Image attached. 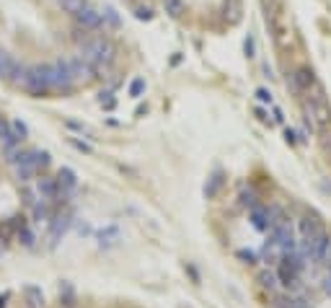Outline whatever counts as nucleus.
Returning <instances> with one entry per match:
<instances>
[{"mask_svg": "<svg viewBox=\"0 0 331 308\" xmlns=\"http://www.w3.org/2000/svg\"><path fill=\"white\" fill-rule=\"evenodd\" d=\"M31 161L37 163V168H47L49 166V153L47 151H29Z\"/></svg>", "mask_w": 331, "mask_h": 308, "instance_id": "nucleus-23", "label": "nucleus"}, {"mask_svg": "<svg viewBox=\"0 0 331 308\" xmlns=\"http://www.w3.org/2000/svg\"><path fill=\"white\" fill-rule=\"evenodd\" d=\"M65 65H67V70H70L75 86H78V83H91V81L96 78V67L91 65L86 57H81V54H78V57H67Z\"/></svg>", "mask_w": 331, "mask_h": 308, "instance_id": "nucleus-6", "label": "nucleus"}, {"mask_svg": "<svg viewBox=\"0 0 331 308\" xmlns=\"http://www.w3.org/2000/svg\"><path fill=\"white\" fill-rule=\"evenodd\" d=\"M256 99L261 101V104H275V99H272V91L269 88H256Z\"/></svg>", "mask_w": 331, "mask_h": 308, "instance_id": "nucleus-28", "label": "nucleus"}, {"mask_svg": "<svg viewBox=\"0 0 331 308\" xmlns=\"http://www.w3.org/2000/svg\"><path fill=\"white\" fill-rule=\"evenodd\" d=\"M256 117H259L261 122H264V124H272V119L267 117V111H264V109H256Z\"/></svg>", "mask_w": 331, "mask_h": 308, "instance_id": "nucleus-35", "label": "nucleus"}, {"mask_svg": "<svg viewBox=\"0 0 331 308\" xmlns=\"http://www.w3.org/2000/svg\"><path fill=\"white\" fill-rule=\"evenodd\" d=\"M153 10L150 8H142V5H138V8H135V18H138V21H153Z\"/></svg>", "mask_w": 331, "mask_h": 308, "instance_id": "nucleus-27", "label": "nucleus"}, {"mask_svg": "<svg viewBox=\"0 0 331 308\" xmlns=\"http://www.w3.org/2000/svg\"><path fill=\"white\" fill-rule=\"evenodd\" d=\"M101 106H106V109H114V106H117V101L111 99V94H101Z\"/></svg>", "mask_w": 331, "mask_h": 308, "instance_id": "nucleus-31", "label": "nucleus"}, {"mask_svg": "<svg viewBox=\"0 0 331 308\" xmlns=\"http://www.w3.org/2000/svg\"><path fill=\"white\" fill-rule=\"evenodd\" d=\"M248 218H251V225L256 228V231H269V225H272V220H269V207H264V205H254L251 207V212H248Z\"/></svg>", "mask_w": 331, "mask_h": 308, "instance_id": "nucleus-10", "label": "nucleus"}, {"mask_svg": "<svg viewBox=\"0 0 331 308\" xmlns=\"http://www.w3.org/2000/svg\"><path fill=\"white\" fill-rule=\"evenodd\" d=\"M243 52H246V57H256V37H254V34H246Z\"/></svg>", "mask_w": 331, "mask_h": 308, "instance_id": "nucleus-25", "label": "nucleus"}, {"mask_svg": "<svg viewBox=\"0 0 331 308\" xmlns=\"http://www.w3.org/2000/svg\"><path fill=\"white\" fill-rule=\"evenodd\" d=\"M26 298H29V306H31V308H39V306L44 303L42 290H39V288H34V285H29V288H26Z\"/></svg>", "mask_w": 331, "mask_h": 308, "instance_id": "nucleus-22", "label": "nucleus"}, {"mask_svg": "<svg viewBox=\"0 0 331 308\" xmlns=\"http://www.w3.org/2000/svg\"><path fill=\"white\" fill-rule=\"evenodd\" d=\"M316 83H318V78L313 73V67H308V65L295 67L292 73H287V81H284V86H287V91L292 96H305Z\"/></svg>", "mask_w": 331, "mask_h": 308, "instance_id": "nucleus-4", "label": "nucleus"}, {"mask_svg": "<svg viewBox=\"0 0 331 308\" xmlns=\"http://www.w3.org/2000/svg\"><path fill=\"white\" fill-rule=\"evenodd\" d=\"M223 184H225V174L218 168V171H215V174L207 179V184H204V197H207V200H215V197L220 195Z\"/></svg>", "mask_w": 331, "mask_h": 308, "instance_id": "nucleus-12", "label": "nucleus"}, {"mask_svg": "<svg viewBox=\"0 0 331 308\" xmlns=\"http://www.w3.org/2000/svg\"><path fill=\"white\" fill-rule=\"evenodd\" d=\"M142 91H145V81H142V78H135V81L130 83V96L140 99V96H142Z\"/></svg>", "mask_w": 331, "mask_h": 308, "instance_id": "nucleus-26", "label": "nucleus"}, {"mask_svg": "<svg viewBox=\"0 0 331 308\" xmlns=\"http://www.w3.org/2000/svg\"><path fill=\"white\" fill-rule=\"evenodd\" d=\"M326 275L331 277V254H329V259H326Z\"/></svg>", "mask_w": 331, "mask_h": 308, "instance_id": "nucleus-37", "label": "nucleus"}, {"mask_svg": "<svg viewBox=\"0 0 331 308\" xmlns=\"http://www.w3.org/2000/svg\"><path fill=\"white\" fill-rule=\"evenodd\" d=\"M49 215V210H47V205H42V202H37L34 205V218L37 220H42V218H47Z\"/></svg>", "mask_w": 331, "mask_h": 308, "instance_id": "nucleus-30", "label": "nucleus"}, {"mask_svg": "<svg viewBox=\"0 0 331 308\" xmlns=\"http://www.w3.org/2000/svg\"><path fill=\"white\" fill-rule=\"evenodd\" d=\"M10 81H13L16 86H21L24 91H29V94H34V96H44V94L52 91V86H49V65H31V67L18 65V70L13 73Z\"/></svg>", "mask_w": 331, "mask_h": 308, "instance_id": "nucleus-2", "label": "nucleus"}, {"mask_svg": "<svg viewBox=\"0 0 331 308\" xmlns=\"http://www.w3.org/2000/svg\"><path fill=\"white\" fill-rule=\"evenodd\" d=\"M57 195H60V187H57V179L42 176L39 179V197L44 202H57Z\"/></svg>", "mask_w": 331, "mask_h": 308, "instance_id": "nucleus-11", "label": "nucleus"}, {"mask_svg": "<svg viewBox=\"0 0 331 308\" xmlns=\"http://www.w3.org/2000/svg\"><path fill=\"white\" fill-rule=\"evenodd\" d=\"M75 21H78V26L86 29V31H96V29L104 26V21H101V10L91 8V5H86L81 13H75Z\"/></svg>", "mask_w": 331, "mask_h": 308, "instance_id": "nucleus-7", "label": "nucleus"}, {"mask_svg": "<svg viewBox=\"0 0 331 308\" xmlns=\"http://www.w3.org/2000/svg\"><path fill=\"white\" fill-rule=\"evenodd\" d=\"M238 200H241V205H243V207H248V210L254 207V205H259V195H256L254 187H248V189L243 187L241 195H238Z\"/></svg>", "mask_w": 331, "mask_h": 308, "instance_id": "nucleus-18", "label": "nucleus"}, {"mask_svg": "<svg viewBox=\"0 0 331 308\" xmlns=\"http://www.w3.org/2000/svg\"><path fill=\"white\" fill-rule=\"evenodd\" d=\"M101 21H104L109 29H119L122 26V18H119V13L111 5H104V10H101Z\"/></svg>", "mask_w": 331, "mask_h": 308, "instance_id": "nucleus-17", "label": "nucleus"}, {"mask_svg": "<svg viewBox=\"0 0 331 308\" xmlns=\"http://www.w3.org/2000/svg\"><path fill=\"white\" fill-rule=\"evenodd\" d=\"M60 301L62 306H75V290H73V285L70 282H60Z\"/></svg>", "mask_w": 331, "mask_h": 308, "instance_id": "nucleus-20", "label": "nucleus"}, {"mask_svg": "<svg viewBox=\"0 0 331 308\" xmlns=\"http://www.w3.org/2000/svg\"><path fill=\"white\" fill-rule=\"evenodd\" d=\"M13 168H16V179L21 181V184H26V181H31L34 176H37V171H39V168H37V163L31 161L29 151H26L24 155H21V161H18Z\"/></svg>", "mask_w": 331, "mask_h": 308, "instance_id": "nucleus-9", "label": "nucleus"}, {"mask_svg": "<svg viewBox=\"0 0 331 308\" xmlns=\"http://www.w3.org/2000/svg\"><path fill=\"white\" fill-rule=\"evenodd\" d=\"M5 301H8V295H3V298H0V308H5Z\"/></svg>", "mask_w": 331, "mask_h": 308, "instance_id": "nucleus-38", "label": "nucleus"}, {"mask_svg": "<svg viewBox=\"0 0 331 308\" xmlns=\"http://www.w3.org/2000/svg\"><path fill=\"white\" fill-rule=\"evenodd\" d=\"M16 70H18V62L8 52H0V75H3V78H13Z\"/></svg>", "mask_w": 331, "mask_h": 308, "instance_id": "nucleus-16", "label": "nucleus"}, {"mask_svg": "<svg viewBox=\"0 0 331 308\" xmlns=\"http://www.w3.org/2000/svg\"><path fill=\"white\" fill-rule=\"evenodd\" d=\"M57 187H60V195H57V202H62L70 192H75L78 187V176H75V171L73 168H60V174H57Z\"/></svg>", "mask_w": 331, "mask_h": 308, "instance_id": "nucleus-8", "label": "nucleus"}, {"mask_svg": "<svg viewBox=\"0 0 331 308\" xmlns=\"http://www.w3.org/2000/svg\"><path fill=\"white\" fill-rule=\"evenodd\" d=\"M238 257H241V259H246V264H254V261H256V257L251 254V252H246V249H243V252H238Z\"/></svg>", "mask_w": 331, "mask_h": 308, "instance_id": "nucleus-32", "label": "nucleus"}, {"mask_svg": "<svg viewBox=\"0 0 331 308\" xmlns=\"http://www.w3.org/2000/svg\"><path fill=\"white\" fill-rule=\"evenodd\" d=\"M67 225H70V218H67V215H57V218H52V238H60L67 231Z\"/></svg>", "mask_w": 331, "mask_h": 308, "instance_id": "nucleus-19", "label": "nucleus"}, {"mask_svg": "<svg viewBox=\"0 0 331 308\" xmlns=\"http://www.w3.org/2000/svg\"><path fill=\"white\" fill-rule=\"evenodd\" d=\"M272 114H275V122H284V117H282V109H280V106H275V109H272Z\"/></svg>", "mask_w": 331, "mask_h": 308, "instance_id": "nucleus-36", "label": "nucleus"}, {"mask_svg": "<svg viewBox=\"0 0 331 308\" xmlns=\"http://www.w3.org/2000/svg\"><path fill=\"white\" fill-rule=\"evenodd\" d=\"M88 3H86V0H60V8L65 10V13H81V10L86 8Z\"/></svg>", "mask_w": 331, "mask_h": 308, "instance_id": "nucleus-21", "label": "nucleus"}, {"mask_svg": "<svg viewBox=\"0 0 331 308\" xmlns=\"http://www.w3.org/2000/svg\"><path fill=\"white\" fill-rule=\"evenodd\" d=\"M73 145L78 148V151H83V153H91V145H88V143H83V140H73Z\"/></svg>", "mask_w": 331, "mask_h": 308, "instance_id": "nucleus-33", "label": "nucleus"}, {"mask_svg": "<svg viewBox=\"0 0 331 308\" xmlns=\"http://www.w3.org/2000/svg\"><path fill=\"white\" fill-rule=\"evenodd\" d=\"M303 114H305V124L311 130H318V132L331 130V106L326 101L321 83H316L303 99Z\"/></svg>", "mask_w": 331, "mask_h": 308, "instance_id": "nucleus-1", "label": "nucleus"}, {"mask_svg": "<svg viewBox=\"0 0 331 308\" xmlns=\"http://www.w3.org/2000/svg\"><path fill=\"white\" fill-rule=\"evenodd\" d=\"M18 238H21V244H24V246H34V233L29 231V228H21Z\"/></svg>", "mask_w": 331, "mask_h": 308, "instance_id": "nucleus-29", "label": "nucleus"}, {"mask_svg": "<svg viewBox=\"0 0 331 308\" xmlns=\"http://www.w3.org/2000/svg\"><path fill=\"white\" fill-rule=\"evenodd\" d=\"M161 5L166 10V16H171V18H181V16H184V10H187L184 0H161Z\"/></svg>", "mask_w": 331, "mask_h": 308, "instance_id": "nucleus-14", "label": "nucleus"}, {"mask_svg": "<svg viewBox=\"0 0 331 308\" xmlns=\"http://www.w3.org/2000/svg\"><path fill=\"white\" fill-rule=\"evenodd\" d=\"M284 138H287V143H290V145H295V143H298V135H295L292 130H284Z\"/></svg>", "mask_w": 331, "mask_h": 308, "instance_id": "nucleus-34", "label": "nucleus"}, {"mask_svg": "<svg viewBox=\"0 0 331 308\" xmlns=\"http://www.w3.org/2000/svg\"><path fill=\"white\" fill-rule=\"evenodd\" d=\"M49 86H52V91H60V94H70L75 88V81H73L70 70H67L65 60H57L49 65Z\"/></svg>", "mask_w": 331, "mask_h": 308, "instance_id": "nucleus-5", "label": "nucleus"}, {"mask_svg": "<svg viewBox=\"0 0 331 308\" xmlns=\"http://www.w3.org/2000/svg\"><path fill=\"white\" fill-rule=\"evenodd\" d=\"M0 143H3V148H10V145H18L16 135H13V127H10V122L0 117Z\"/></svg>", "mask_w": 331, "mask_h": 308, "instance_id": "nucleus-15", "label": "nucleus"}, {"mask_svg": "<svg viewBox=\"0 0 331 308\" xmlns=\"http://www.w3.org/2000/svg\"><path fill=\"white\" fill-rule=\"evenodd\" d=\"M81 57L96 67V73L106 70V67L117 60V44L106 37H96V39H86L81 44Z\"/></svg>", "mask_w": 331, "mask_h": 308, "instance_id": "nucleus-3", "label": "nucleus"}, {"mask_svg": "<svg viewBox=\"0 0 331 308\" xmlns=\"http://www.w3.org/2000/svg\"><path fill=\"white\" fill-rule=\"evenodd\" d=\"M259 285H261V290H267L269 295H277V290H280L277 272H272V269H261V272H259Z\"/></svg>", "mask_w": 331, "mask_h": 308, "instance_id": "nucleus-13", "label": "nucleus"}, {"mask_svg": "<svg viewBox=\"0 0 331 308\" xmlns=\"http://www.w3.org/2000/svg\"><path fill=\"white\" fill-rule=\"evenodd\" d=\"M10 127H13V135H16V140L21 143V140H26V135H29V127L21 119H13L10 122Z\"/></svg>", "mask_w": 331, "mask_h": 308, "instance_id": "nucleus-24", "label": "nucleus"}]
</instances>
